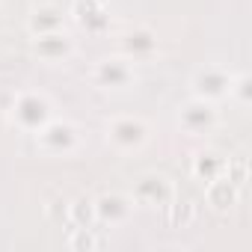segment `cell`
Segmentation results:
<instances>
[{"label": "cell", "instance_id": "obj_1", "mask_svg": "<svg viewBox=\"0 0 252 252\" xmlns=\"http://www.w3.org/2000/svg\"><path fill=\"white\" fill-rule=\"evenodd\" d=\"M104 137H107V146L119 155H137L146 149L149 137H152V128L149 122L140 119V116H113L104 128Z\"/></svg>", "mask_w": 252, "mask_h": 252}, {"label": "cell", "instance_id": "obj_2", "mask_svg": "<svg viewBox=\"0 0 252 252\" xmlns=\"http://www.w3.org/2000/svg\"><path fill=\"white\" fill-rule=\"evenodd\" d=\"M51 116H54V107H51L48 95H42V92H36V89L18 92L12 110H9L12 125H15L18 131H24V134H36Z\"/></svg>", "mask_w": 252, "mask_h": 252}, {"label": "cell", "instance_id": "obj_3", "mask_svg": "<svg viewBox=\"0 0 252 252\" xmlns=\"http://www.w3.org/2000/svg\"><path fill=\"white\" fill-rule=\"evenodd\" d=\"M116 51H119V57L131 60V63H152L160 51V39L152 27L134 24L116 36Z\"/></svg>", "mask_w": 252, "mask_h": 252}, {"label": "cell", "instance_id": "obj_4", "mask_svg": "<svg viewBox=\"0 0 252 252\" xmlns=\"http://www.w3.org/2000/svg\"><path fill=\"white\" fill-rule=\"evenodd\" d=\"M89 80L98 86V89H110V92H122V89H131L137 86V68L131 60L125 57H104L92 65L89 71Z\"/></svg>", "mask_w": 252, "mask_h": 252}, {"label": "cell", "instance_id": "obj_5", "mask_svg": "<svg viewBox=\"0 0 252 252\" xmlns=\"http://www.w3.org/2000/svg\"><path fill=\"white\" fill-rule=\"evenodd\" d=\"M36 143L39 149L48 155V158H65L77 149L80 137H77V128L68 122V119H48L42 128L36 131Z\"/></svg>", "mask_w": 252, "mask_h": 252}, {"label": "cell", "instance_id": "obj_6", "mask_svg": "<svg viewBox=\"0 0 252 252\" xmlns=\"http://www.w3.org/2000/svg\"><path fill=\"white\" fill-rule=\"evenodd\" d=\"M231 71L220 63H208L202 68L193 71L190 77V89H193V98H202V101H225L228 98V89H231Z\"/></svg>", "mask_w": 252, "mask_h": 252}, {"label": "cell", "instance_id": "obj_7", "mask_svg": "<svg viewBox=\"0 0 252 252\" xmlns=\"http://www.w3.org/2000/svg\"><path fill=\"white\" fill-rule=\"evenodd\" d=\"M131 202H134V208H166L175 196H178V190H175V184L166 178V175H160V172H146V175H140L137 181H134V187H131Z\"/></svg>", "mask_w": 252, "mask_h": 252}, {"label": "cell", "instance_id": "obj_8", "mask_svg": "<svg viewBox=\"0 0 252 252\" xmlns=\"http://www.w3.org/2000/svg\"><path fill=\"white\" fill-rule=\"evenodd\" d=\"M220 125V113L217 104L202 101V98H190L181 110H178V128L187 137H205Z\"/></svg>", "mask_w": 252, "mask_h": 252}, {"label": "cell", "instance_id": "obj_9", "mask_svg": "<svg viewBox=\"0 0 252 252\" xmlns=\"http://www.w3.org/2000/svg\"><path fill=\"white\" fill-rule=\"evenodd\" d=\"M131 214H134V202H131L128 193L110 190V193L95 196V220H98L101 225H110V228L125 225V222L131 220Z\"/></svg>", "mask_w": 252, "mask_h": 252}, {"label": "cell", "instance_id": "obj_10", "mask_svg": "<svg viewBox=\"0 0 252 252\" xmlns=\"http://www.w3.org/2000/svg\"><path fill=\"white\" fill-rule=\"evenodd\" d=\"M33 54L42 63H48V65L65 63L74 54V39L65 30H54V33H45V36H33Z\"/></svg>", "mask_w": 252, "mask_h": 252}, {"label": "cell", "instance_id": "obj_11", "mask_svg": "<svg viewBox=\"0 0 252 252\" xmlns=\"http://www.w3.org/2000/svg\"><path fill=\"white\" fill-rule=\"evenodd\" d=\"M71 18L89 36H101L110 30V12L104 6V0H71Z\"/></svg>", "mask_w": 252, "mask_h": 252}, {"label": "cell", "instance_id": "obj_12", "mask_svg": "<svg viewBox=\"0 0 252 252\" xmlns=\"http://www.w3.org/2000/svg\"><path fill=\"white\" fill-rule=\"evenodd\" d=\"M237 199H240V187H234L225 175H220V178H214V181L205 184V205L211 211H217V214L231 211L237 205Z\"/></svg>", "mask_w": 252, "mask_h": 252}, {"label": "cell", "instance_id": "obj_13", "mask_svg": "<svg viewBox=\"0 0 252 252\" xmlns=\"http://www.w3.org/2000/svg\"><path fill=\"white\" fill-rule=\"evenodd\" d=\"M54 30H65V15H63L60 6L45 3V6H36L27 15V33L30 36H45V33H54Z\"/></svg>", "mask_w": 252, "mask_h": 252}, {"label": "cell", "instance_id": "obj_14", "mask_svg": "<svg viewBox=\"0 0 252 252\" xmlns=\"http://www.w3.org/2000/svg\"><path fill=\"white\" fill-rule=\"evenodd\" d=\"M225 155H220V152H214V149H205V152H199L196 158H193V163H190V175L196 178V181H202V184H208V181H214V178H220L222 172H225Z\"/></svg>", "mask_w": 252, "mask_h": 252}, {"label": "cell", "instance_id": "obj_15", "mask_svg": "<svg viewBox=\"0 0 252 252\" xmlns=\"http://www.w3.org/2000/svg\"><path fill=\"white\" fill-rule=\"evenodd\" d=\"M68 225H83V228H95V199L92 196H77L74 202H68Z\"/></svg>", "mask_w": 252, "mask_h": 252}, {"label": "cell", "instance_id": "obj_16", "mask_svg": "<svg viewBox=\"0 0 252 252\" xmlns=\"http://www.w3.org/2000/svg\"><path fill=\"white\" fill-rule=\"evenodd\" d=\"M163 211H166V220H169L172 228H187V225L196 220V205L187 202V199H178V196H175Z\"/></svg>", "mask_w": 252, "mask_h": 252}, {"label": "cell", "instance_id": "obj_17", "mask_svg": "<svg viewBox=\"0 0 252 252\" xmlns=\"http://www.w3.org/2000/svg\"><path fill=\"white\" fill-rule=\"evenodd\" d=\"M68 249H74V252H92V249H98L95 228L71 225V228H68Z\"/></svg>", "mask_w": 252, "mask_h": 252}, {"label": "cell", "instance_id": "obj_18", "mask_svg": "<svg viewBox=\"0 0 252 252\" xmlns=\"http://www.w3.org/2000/svg\"><path fill=\"white\" fill-rule=\"evenodd\" d=\"M228 101H234V104L243 107V110L252 104V77H249V74H234V77H231Z\"/></svg>", "mask_w": 252, "mask_h": 252}, {"label": "cell", "instance_id": "obj_19", "mask_svg": "<svg viewBox=\"0 0 252 252\" xmlns=\"http://www.w3.org/2000/svg\"><path fill=\"white\" fill-rule=\"evenodd\" d=\"M234 187H243L246 181H249V160L243 158V155H237V158H228L225 160V172H222Z\"/></svg>", "mask_w": 252, "mask_h": 252}, {"label": "cell", "instance_id": "obj_20", "mask_svg": "<svg viewBox=\"0 0 252 252\" xmlns=\"http://www.w3.org/2000/svg\"><path fill=\"white\" fill-rule=\"evenodd\" d=\"M45 214H48L51 222H68V199L54 196V199L45 205Z\"/></svg>", "mask_w": 252, "mask_h": 252}, {"label": "cell", "instance_id": "obj_21", "mask_svg": "<svg viewBox=\"0 0 252 252\" xmlns=\"http://www.w3.org/2000/svg\"><path fill=\"white\" fill-rule=\"evenodd\" d=\"M15 89H0V113H9L12 104H15Z\"/></svg>", "mask_w": 252, "mask_h": 252}]
</instances>
